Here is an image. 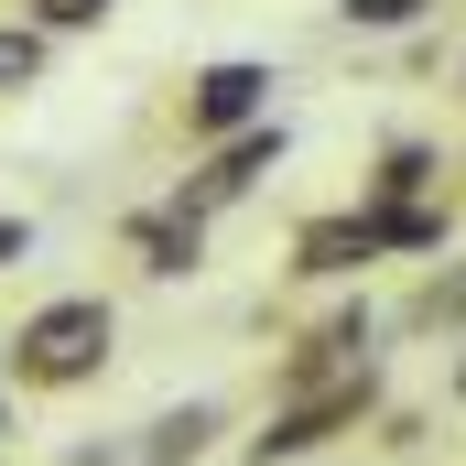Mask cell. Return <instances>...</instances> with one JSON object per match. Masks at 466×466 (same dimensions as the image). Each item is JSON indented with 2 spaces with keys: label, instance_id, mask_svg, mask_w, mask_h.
Segmentation results:
<instances>
[{
  "label": "cell",
  "instance_id": "6da1fadb",
  "mask_svg": "<svg viewBox=\"0 0 466 466\" xmlns=\"http://www.w3.org/2000/svg\"><path fill=\"white\" fill-rule=\"evenodd\" d=\"M98 358H109V304H98V293H55V304L11 337V369H22V380H44V390L98 380Z\"/></svg>",
  "mask_w": 466,
  "mask_h": 466
},
{
  "label": "cell",
  "instance_id": "7a4b0ae2",
  "mask_svg": "<svg viewBox=\"0 0 466 466\" xmlns=\"http://www.w3.org/2000/svg\"><path fill=\"white\" fill-rule=\"evenodd\" d=\"M260 98H271V66H249V55H228V66H207V76H196V98H185V119H196L207 141H238V130H260Z\"/></svg>",
  "mask_w": 466,
  "mask_h": 466
},
{
  "label": "cell",
  "instance_id": "3957f363",
  "mask_svg": "<svg viewBox=\"0 0 466 466\" xmlns=\"http://www.w3.org/2000/svg\"><path fill=\"white\" fill-rule=\"evenodd\" d=\"M358 401H369V380H358V390H337V401H304V412H282L271 434H249V466H293V456H315L337 423H358Z\"/></svg>",
  "mask_w": 466,
  "mask_h": 466
},
{
  "label": "cell",
  "instance_id": "277c9868",
  "mask_svg": "<svg viewBox=\"0 0 466 466\" xmlns=\"http://www.w3.org/2000/svg\"><path fill=\"white\" fill-rule=\"evenodd\" d=\"M271 163H282V119H260V130H238V141H218V163L196 174V218H207V207H228L238 185H249V174H271Z\"/></svg>",
  "mask_w": 466,
  "mask_h": 466
},
{
  "label": "cell",
  "instance_id": "5b68a950",
  "mask_svg": "<svg viewBox=\"0 0 466 466\" xmlns=\"http://www.w3.org/2000/svg\"><path fill=\"white\" fill-rule=\"evenodd\" d=\"M358 260H380V228L369 218H315V228L293 238V271H315V282L326 271H358Z\"/></svg>",
  "mask_w": 466,
  "mask_h": 466
},
{
  "label": "cell",
  "instance_id": "8992f818",
  "mask_svg": "<svg viewBox=\"0 0 466 466\" xmlns=\"http://www.w3.org/2000/svg\"><path fill=\"white\" fill-rule=\"evenodd\" d=\"M130 238H141V260H152V271H163V282H174V271H196V207H163V218H130Z\"/></svg>",
  "mask_w": 466,
  "mask_h": 466
},
{
  "label": "cell",
  "instance_id": "52a82bcc",
  "mask_svg": "<svg viewBox=\"0 0 466 466\" xmlns=\"http://www.w3.org/2000/svg\"><path fill=\"white\" fill-rule=\"evenodd\" d=\"M369 228H380V249H434L445 218H434V207H369Z\"/></svg>",
  "mask_w": 466,
  "mask_h": 466
},
{
  "label": "cell",
  "instance_id": "ba28073f",
  "mask_svg": "<svg viewBox=\"0 0 466 466\" xmlns=\"http://www.w3.org/2000/svg\"><path fill=\"white\" fill-rule=\"evenodd\" d=\"M196 445H207V412H196V401L152 423V456H163V466H174V456H196Z\"/></svg>",
  "mask_w": 466,
  "mask_h": 466
},
{
  "label": "cell",
  "instance_id": "9c48e42d",
  "mask_svg": "<svg viewBox=\"0 0 466 466\" xmlns=\"http://www.w3.org/2000/svg\"><path fill=\"white\" fill-rule=\"evenodd\" d=\"M423 174H434V152H423V141H401V152H390V163H380V196H412V185H423Z\"/></svg>",
  "mask_w": 466,
  "mask_h": 466
},
{
  "label": "cell",
  "instance_id": "30bf717a",
  "mask_svg": "<svg viewBox=\"0 0 466 466\" xmlns=\"http://www.w3.org/2000/svg\"><path fill=\"white\" fill-rule=\"evenodd\" d=\"M33 66H44V33H0V87H33Z\"/></svg>",
  "mask_w": 466,
  "mask_h": 466
},
{
  "label": "cell",
  "instance_id": "8fae6325",
  "mask_svg": "<svg viewBox=\"0 0 466 466\" xmlns=\"http://www.w3.org/2000/svg\"><path fill=\"white\" fill-rule=\"evenodd\" d=\"M423 0H348V22H369V33H390V22H412Z\"/></svg>",
  "mask_w": 466,
  "mask_h": 466
},
{
  "label": "cell",
  "instance_id": "7c38bea8",
  "mask_svg": "<svg viewBox=\"0 0 466 466\" xmlns=\"http://www.w3.org/2000/svg\"><path fill=\"white\" fill-rule=\"evenodd\" d=\"M98 11H109V0H44V22H55V33H76V22H98Z\"/></svg>",
  "mask_w": 466,
  "mask_h": 466
},
{
  "label": "cell",
  "instance_id": "4fadbf2b",
  "mask_svg": "<svg viewBox=\"0 0 466 466\" xmlns=\"http://www.w3.org/2000/svg\"><path fill=\"white\" fill-rule=\"evenodd\" d=\"M22 249H33V238H22V218H0V260H22Z\"/></svg>",
  "mask_w": 466,
  "mask_h": 466
},
{
  "label": "cell",
  "instance_id": "5bb4252c",
  "mask_svg": "<svg viewBox=\"0 0 466 466\" xmlns=\"http://www.w3.org/2000/svg\"><path fill=\"white\" fill-rule=\"evenodd\" d=\"M0 434H11V423H0Z\"/></svg>",
  "mask_w": 466,
  "mask_h": 466
},
{
  "label": "cell",
  "instance_id": "9a60e30c",
  "mask_svg": "<svg viewBox=\"0 0 466 466\" xmlns=\"http://www.w3.org/2000/svg\"><path fill=\"white\" fill-rule=\"evenodd\" d=\"M456 380H466V369H456Z\"/></svg>",
  "mask_w": 466,
  "mask_h": 466
}]
</instances>
